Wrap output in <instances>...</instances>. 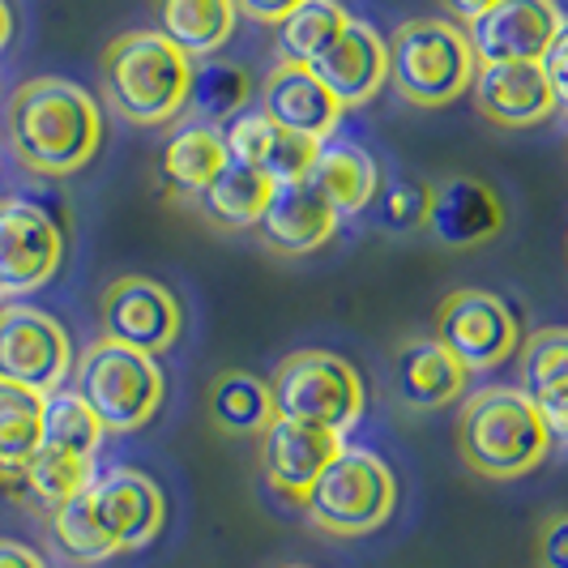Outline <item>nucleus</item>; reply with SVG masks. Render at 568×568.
Returning a JSON list of instances; mask_svg holds the SVG:
<instances>
[{"label": "nucleus", "mask_w": 568, "mask_h": 568, "mask_svg": "<svg viewBox=\"0 0 568 568\" xmlns=\"http://www.w3.org/2000/svg\"><path fill=\"white\" fill-rule=\"evenodd\" d=\"M316 150L321 142L313 138H300V133H286L278 129L270 115L261 112H240L227 124V154L244 168L270 175L274 184H291V180H304L316 163Z\"/></svg>", "instance_id": "nucleus-20"}, {"label": "nucleus", "mask_w": 568, "mask_h": 568, "mask_svg": "<svg viewBox=\"0 0 568 568\" xmlns=\"http://www.w3.org/2000/svg\"><path fill=\"white\" fill-rule=\"evenodd\" d=\"M475 108L500 129H535L556 112V94L542 64H479L470 82Z\"/></svg>", "instance_id": "nucleus-18"}, {"label": "nucleus", "mask_w": 568, "mask_h": 568, "mask_svg": "<svg viewBox=\"0 0 568 568\" xmlns=\"http://www.w3.org/2000/svg\"><path fill=\"white\" fill-rule=\"evenodd\" d=\"M551 432L521 389L491 385L470 394L457 419V449L484 479H521L551 454Z\"/></svg>", "instance_id": "nucleus-3"}, {"label": "nucleus", "mask_w": 568, "mask_h": 568, "mask_svg": "<svg viewBox=\"0 0 568 568\" xmlns=\"http://www.w3.org/2000/svg\"><path fill=\"white\" fill-rule=\"evenodd\" d=\"M539 64H542V73H547L551 94H556V108H565L568 112V18L560 22L556 39L547 43V52H542Z\"/></svg>", "instance_id": "nucleus-35"}, {"label": "nucleus", "mask_w": 568, "mask_h": 568, "mask_svg": "<svg viewBox=\"0 0 568 568\" xmlns=\"http://www.w3.org/2000/svg\"><path fill=\"white\" fill-rule=\"evenodd\" d=\"M43 394L0 381V479L22 484L30 457L43 449Z\"/></svg>", "instance_id": "nucleus-26"}, {"label": "nucleus", "mask_w": 568, "mask_h": 568, "mask_svg": "<svg viewBox=\"0 0 568 568\" xmlns=\"http://www.w3.org/2000/svg\"><path fill=\"white\" fill-rule=\"evenodd\" d=\"M103 436H108V432L99 424V415L85 406V398L78 389H57V394H48V406H43V445H48V449L94 457L99 445H103Z\"/></svg>", "instance_id": "nucleus-31"}, {"label": "nucleus", "mask_w": 568, "mask_h": 568, "mask_svg": "<svg viewBox=\"0 0 568 568\" xmlns=\"http://www.w3.org/2000/svg\"><path fill=\"white\" fill-rule=\"evenodd\" d=\"M560 22L565 13L556 9V0H500L479 22H470L466 34L479 64H539Z\"/></svg>", "instance_id": "nucleus-13"}, {"label": "nucleus", "mask_w": 568, "mask_h": 568, "mask_svg": "<svg viewBox=\"0 0 568 568\" xmlns=\"http://www.w3.org/2000/svg\"><path fill=\"white\" fill-rule=\"evenodd\" d=\"M424 214H427V189H419V184H394L385 205H381V223L398 231L424 223Z\"/></svg>", "instance_id": "nucleus-34"}, {"label": "nucleus", "mask_w": 568, "mask_h": 568, "mask_svg": "<svg viewBox=\"0 0 568 568\" xmlns=\"http://www.w3.org/2000/svg\"><path fill=\"white\" fill-rule=\"evenodd\" d=\"M351 22L338 0H304L286 22H278V57L295 64H316Z\"/></svg>", "instance_id": "nucleus-29"}, {"label": "nucleus", "mask_w": 568, "mask_h": 568, "mask_svg": "<svg viewBox=\"0 0 568 568\" xmlns=\"http://www.w3.org/2000/svg\"><path fill=\"white\" fill-rule=\"evenodd\" d=\"M313 73L329 85V94L346 108H364L389 82V43L359 18H351L342 39L313 64Z\"/></svg>", "instance_id": "nucleus-19"}, {"label": "nucleus", "mask_w": 568, "mask_h": 568, "mask_svg": "<svg viewBox=\"0 0 568 568\" xmlns=\"http://www.w3.org/2000/svg\"><path fill=\"white\" fill-rule=\"evenodd\" d=\"M521 394L535 402L551 440L568 445V329L547 325L526 338L521 351Z\"/></svg>", "instance_id": "nucleus-21"}, {"label": "nucleus", "mask_w": 568, "mask_h": 568, "mask_svg": "<svg viewBox=\"0 0 568 568\" xmlns=\"http://www.w3.org/2000/svg\"><path fill=\"white\" fill-rule=\"evenodd\" d=\"M278 568H308V565H278Z\"/></svg>", "instance_id": "nucleus-41"}, {"label": "nucleus", "mask_w": 568, "mask_h": 568, "mask_svg": "<svg viewBox=\"0 0 568 568\" xmlns=\"http://www.w3.org/2000/svg\"><path fill=\"white\" fill-rule=\"evenodd\" d=\"M300 4H304V0H235V9H240L244 18L265 22V27H278V22H286V18H291Z\"/></svg>", "instance_id": "nucleus-37"}, {"label": "nucleus", "mask_w": 568, "mask_h": 568, "mask_svg": "<svg viewBox=\"0 0 568 568\" xmlns=\"http://www.w3.org/2000/svg\"><path fill=\"white\" fill-rule=\"evenodd\" d=\"M73 372V346L57 316L9 304L0 308V381L27 385L34 394H57Z\"/></svg>", "instance_id": "nucleus-9"}, {"label": "nucleus", "mask_w": 568, "mask_h": 568, "mask_svg": "<svg viewBox=\"0 0 568 568\" xmlns=\"http://www.w3.org/2000/svg\"><path fill=\"white\" fill-rule=\"evenodd\" d=\"M78 394L99 415L103 432H138L159 415L168 381L154 355L99 338L78 364Z\"/></svg>", "instance_id": "nucleus-6"}, {"label": "nucleus", "mask_w": 568, "mask_h": 568, "mask_svg": "<svg viewBox=\"0 0 568 568\" xmlns=\"http://www.w3.org/2000/svg\"><path fill=\"white\" fill-rule=\"evenodd\" d=\"M52 539H57V547L73 565H99V560L120 556L112 539L103 535V526H99V517L90 509L85 491H78L73 500H64L60 509H52Z\"/></svg>", "instance_id": "nucleus-33"}, {"label": "nucleus", "mask_w": 568, "mask_h": 568, "mask_svg": "<svg viewBox=\"0 0 568 568\" xmlns=\"http://www.w3.org/2000/svg\"><path fill=\"white\" fill-rule=\"evenodd\" d=\"M300 505L316 530L338 535V539H359V535L381 530L394 517L398 479L368 449H342Z\"/></svg>", "instance_id": "nucleus-5"}, {"label": "nucleus", "mask_w": 568, "mask_h": 568, "mask_svg": "<svg viewBox=\"0 0 568 568\" xmlns=\"http://www.w3.org/2000/svg\"><path fill=\"white\" fill-rule=\"evenodd\" d=\"M85 496H90V509H94L115 551H138V547H150L163 535L168 500H163L159 484L142 470L120 466L108 475H94Z\"/></svg>", "instance_id": "nucleus-12"}, {"label": "nucleus", "mask_w": 568, "mask_h": 568, "mask_svg": "<svg viewBox=\"0 0 568 568\" xmlns=\"http://www.w3.org/2000/svg\"><path fill=\"white\" fill-rule=\"evenodd\" d=\"M103 138L99 103L78 82L30 78L9 99V145L34 175L82 171Z\"/></svg>", "instance_id": "nucleus-1"}, {"label": "nucleus", "mask_w": 568, "mask_h": 568, "mask_svg": "<svg viewBox=\"0 0 568 568\" xmlns=\"http://www.w3.org/2000/svg\"><path fill=\"white\" fill-rule=\"evenodd\" d=\"M445 9H449V18H454L457 27H470V22H479L487 9H496L500 0H440Z\"/></svg>", "instance_id": "nucleus-39"}, {"label": "nucleus", "mask_w": 568, "mask_h": 568, "mask_svg": "<svg viewBox=\"0 0 568 568\" xmlns=\"http://www.w3.org/2000/svg\"><path fill=\"white\" fill-rule=\"evenodd\" d=\"M479 57L470 34L445 18H415L402 22L389 43V82L415 108H445L462 99L475 82Z\"/></svg>", "instance_id": "nucleus-4"}, {"label": "nucleus", "mask_w": 568, "mask_h": 568, "mask_svg": "<svg viewBox=\"0 0 568 568\" xmlns=\"http://www.w3.org/2000/svg\"><path fill=\"white\" fill-rule=\"evenodd\" d=\"M0 568H48L43 556H34L27 542L0 539Z\"/></svg>", "instance_id": "nucleus-38"}, {"label": "nucleus", "mask_w": 568, "mask_h": 568, "mask_svg": "<svg viewBox=\"0 0 568 568\" xmlns=\"http://www.w3.org/2000/svg\"><path fill=\"white\" fill-rule=\"evenodd\" d=\"M342 449H346L342 432L274 415L270 427L261 432V470H265L274 491H283L291 500H304Z\"/></svg>", "instance_id": "nucleus-14"}, {"label": "nucleus", "mask_w": 568, "mask_h": 568, "mask_svg": "<svg viewBox=\"0 0 568 568\" xmlns=\"http://www.w3.org/2000/svg\"><path fill=\"white\" fill-rule=\"evenodd\" d=\"M0 300H4V295H0Z\"/></svg>", "instance_id": "nucleus-42"}, {"label": "nucleus", "mask_w": 568, "mask_h": 568, "mask_svg": "<svg viewBox=\"0 0 568 568\" xmlns=\"http://www.w3.org/2000/svg\"><path fill=\"white\" fill-rule=\"evenodd\" d=\"M256 231H261L265 248L283 256H304L334 240L338 210L321 197L316 184L304 175V180H291V184H274V197L265 205Z\"/></svg>", "instance_id": "nucleus-17"}, {"label": "nucleus", "mask_w": 568, "mask_h": 568, "mask_svg": "<svg viewBox=\"0 0 568 568\" xmlns=\"http://www.w3.org/2000/svg\"><path fill=\"white\" fill-rule=\"evenodd\" d=\"M99 329H103L108 342L133 346V351H145V355H159V351H168L171 342L180 338L184 308H180V300L163 283L129 274V278H115L103 291V300H99Z\"/></svg>", "instance_id": "nucleus-10"}, {"label": "nucleus", "mask_w": 568, "mask_h": 568, "mask_svg": "<svg viewBox=\"0 0 568 568\" xmlns=\"http://www.w3.org/2000/svg\"><path fill=\"white\" fill-rule=\"evenodd\" d=\"M253 99V78L231 64V60H201L193 64V82H189V103L201 115V124H219L235 120L240 108Z\"/></svg>", "instance_id": "nucleus-30"}, {"label": "nucleus", "mask_w": 568, "mask_h": 568, "mask_svg": "<svg viewBox=\"0 0 568 568\" xmlns=\"http://www.w3.org/2000/svg\"><path fill=\"white\" fill-rule=\"evenodd\" d=\"M424 227L445 248H475L505 227V205L475 175H449L436 189H427Z\"/></svg>", "instance_id": "nucleus-16"}, {"label": "nucleus", "mask_w": 568, "mask_h": 568, "mask_svg": "<svg viewBox=\"0 0 568 568\" xmlns=\"http://www.w3.org/2000/svg\"><path fill=\"white\" fill-rule=\"evenodd\" d=\"M436 342L466 372L500 368L521 342V325L509 304L491 291H449L436 308Z\"/></svg>", "instance_id": "nucleus-8"}, {"label": "nucleus", "mask_w": 568, "mask_h": 568, "mask_svg": "<svg viewBox=\"0 0 568 568\" xmlns=\"http://www.w3.org/2000/svg\"><path fill=\"white\" fill-rule=\"evenodd\" d=\"M308 180L316 184V193L338 210V219L364 214L381 189V171L372 163V154L351 142H321Z\"/></svg>", "instance_id": "nucleus-23"}, {"label": "nucleus", "mask_w": 568, "mask_h": 568, "mask_svg": "<svg viewBox=\"0 0 568 568\" xmlns=\"http://www.w3.org/2000/svg\"><path fill=\"white\" fill-rule=\"evenodd\" d=\"M270 197H274V180H270V175H261V171L227 159V168L219 171V175L197 193V205L205 210V219H210L214 227L248 231L261 223Z\"/></svg>", "instance_id": "nucleus-25"}, {"label": "nucleus", "mask_w": 568, "mask_h": 568, "mask_svg": "<svg viewBox=\"0 0 568 568\" xmlns=\"http://www.w3.org/2000/svg\"><path fill=\"white\" fill-rule=\"evenodd\" d=\"M210 419L227 436H261L274 419V398H270V381H261L256 372L231 368L210 385Z\"/></svg>", "instance_id": "nucleus-28"}, {"label": "nucleus", "mask_w": 568, "mask_h": 568, "mask_svg": "<svg viewBox=\"0 0 568 568\" xmlns=\"http://www.w3.org/2000/svg\"><path fill=\"white\" fill-rule=\"evenodd\" d=\"M103 94L133 124H168L189 103L193 57H184L159 30H124L99 60Z\"/></svg>", "instance_id": "nucleus-2"}, {"label": "nucleus", "mask_w": 568, "mask_h": 568, "mask_svg": "<svg viewBox=\"0 0 568 568\" xmlns=\"http://www.w3.org/2000/svg\"><path fill=\"white\" fill-rule=\"evenodd\" d=\"M235 0H154L159 34L184 57L210 60L235 34Z\"/></svg>", "instance_id": "nucleus-24"}, {"label": "nucleus", "mask_w": 568, "mask_h": 568, "mask_svg": "<svg viewBox=\"0 0 568 568\" xmlns=\"http://www.w3.org/2000/svg\"><path fill=\"white\" fill-rule=\"evenodd\" d=\"M470 372L457 364L454 355L436 338H410L398 346L394 359V389L410 410H436L466 394Z\"/></svg>", "instance_id": "nucleus-22"}, {"label": "nucleus", "mask_w": 568, "mask_h": 568, "mask_svg": "<svg viewBox=\"0 0 568 568\" xmlns=\"http://www.w3.org/2000/svg\"><path fill=\"white\" fill-rule=\"evenodd\" d=\"M261 112L286 133H300V138H313V142H334L342 103L313 73V64L278 60L270 69L265 85H261Z\"/></svg>", "instance_id": "nucleus-15"}, {"label": "nucleus", "mask_w": 568, "mask_h": 568, "mask_svg": "<svg viewBox=\"0 0 568 568\" xmlns=\"http://www.w3.org/2000/svg\"><path fill=\"white\" fill-rule=\"evenodd\" d=\"M64 256L57 219L34 201H0V295H27L52 283Z\"/></svg>", "instance_id": "nucleus-11"}, {"label": "nucleus", "mask_w": 568, "mask_h": 568, "mask_svg": "<svg viewBox=\"0 0 568 568\" xmlns=\"http://www.w3.org/2000/svg\"><path fill=\"white\" fill-rule=\"evenodd\" d=\"M9 39H13V13H9V4L0 0V52H4Z\"/></svg>", "instance_id": "nucleus-40"}, {"label": "nucleus", "mask_w": 568, "mask_h": 568, "mask_svg": "<svg viewBox=\"0 0 568 568\" xmlns=\"http://www.w3.org/2000/svg\"><path fill=\"white\" fill-rule=\"evenodd\" d=\"M90 484H94V457L60 454L48 445L30 457V466L22 470V491L30 500H39L43 509H60Z\"/></svg>", "instance_id": "nucleus-32"}, {"label": "nucleus", "mask_w": 568, "mask_h": 568, "mask_svg": "<svg viewBox=\"0 0 568 568\" xmlns=\"http://www.w3.org/2000/svg\"><path fill=\"white\" fill-rule=\"evenodd\" d=\"M227 133L219 124H189L180 129L163 150V180L175 193L197 197L201 189L227 168Z\"/></svg>", "instance_id": "nucleus-27"}, {"label": "nucleus", "mask_w": 568, "mask_h": 568, "mask_svg": "<svg viewBox=\"0 0 568 568\" xmlns=\"http://www.w3.org/2000/svg\"><path fill=\"white\" fill-rule=\"evenodd\" d=\"M270 398L278 419H300L346 436L364 415V376L342 355L295 351L270 376Z\"/></svg>", "instance_id": "nucleus-7"}, {"label": "nucleus", "mask_w": 568, "mask_h": 568, "mask_svg": "<svg viewBox=\"0 0 568 568\" xmlns=\"http://www.w3.org/2000/svg\"><path fill=\"white\" fill-rule=\"evenodd\" d=\"M539 568H568V513H556L542 521Z\"/></svg>", "instance_id": "nucleus-36"}]
</instances>
